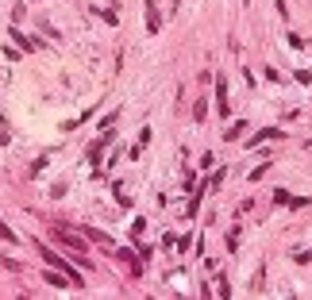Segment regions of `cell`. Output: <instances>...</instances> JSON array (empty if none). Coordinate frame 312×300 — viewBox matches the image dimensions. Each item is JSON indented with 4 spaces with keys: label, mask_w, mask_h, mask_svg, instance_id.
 Listing matches in <instances>:
<instances>
[{
    "label": "cell",
    "mask_w": 312,
    "mask_h": 300,
    "mask_svg": "<svg viewBox=\"0 0 312 300\" xmlns=\"http://www.w3.org/2000/svg\"><path fill=\"white\" fill-rule=\"evenodd\" d=\"M35 250H39V254H43L46 262L54 266V270H62V273H66V277H70V285H85V281H81V270H74V266H70V262H66V258H62L58 250H46L43 243H35Z\"/></svg>",
    "instance_id": "6da1fadb"
},
{
    "label": "cell",
    "mask_w": 312,
    "mask_h": 300,
    "mask_svg": "<svg viewBox=\"0 0 312 300\" xmlns=\"http://www.w3.org/2000/svg\"><path fill=\"white\" fill-rule=\"evenodd\" d=\"M54 235H58V239H62L66 246H70V250H85V239H81V235H74L70 227H62V223H54Z\"/></svg>",
    "instance_id": "7a4b0ae2"
},
{
    "label": "cell",
    "mask_w": 312,
    "mask_h": 300,
    "mask_svg": "<svg viewBox=\"0 0 312 300\" xmlns=\"http://www.w3.org/2000/svg\"><path fill=\"white\" fill-rule=\"evenodd\" d=\"M285 131L282 127H262V131H254L251 139H247V146H258V143H270V139H282Z\"/></svg>",
    "instance_id": "3957f363"
},
{
    "label": "cell",
    "mask_w": 312,
    "mask_h": 300,
    "mask_svg": "<svg viewBox=\"0 0 312 300\" xmlns=\"http://www.w3.org/2000/svg\"><path fill=\"white\" fill-rule=\"evenodd\" d=\"M85 239H89V243H101V246H116L108 231H97V227H85Z\"/></svg>",
    "instance_id": "277c9868"
},
{
    "label": "cell",
    "mask_w": 312,
    "mask_h": 300,
    "mask_svg": "<svg viewBox=\"0 0 312 300\" xmlns=\"http://www.w3.org/2000/svg\"><path fill=\"white\" fill-rule=\"evenodd\" d=\"M158 23H162V19H158V8H154V0H147V31L150 35L158 31Z\"/></svg>",
    "instance_id": "5b68a950"
},
{
    "label": "cell",
    "mask_w": 312,
    "mask_h": 300,
    "mask_svg": "<svg viewBox=\"0 0 312 300\" xmlns=\"http://www.w3.org/2000/svg\"><path fill=\"white\" fill-rule=\"evenodd\" d=\"M216 93H220V100H216V112L227 115V85H223V77L216 81Z\"/></svg>",
    "instance_id": "8992f818"
},
{
    "label": "cell",
    "mask_w": 312,
    "mask_h": 300,
    "mask_svg": "<svg viewBox=\"0 0 312 300\" xmlns=\"http://www.w3.org/2000/svg\"><path fill=\"white\" fill-rule=\"evenodd\" d=\"M8 35H12V39H15V43H19V46H23V50H35V46H39V43H35V39H31V35H23V31H8Z\"/></svg>",
    "instance_id": "52a82bcc"
},
{
    "label": "cell",
    "mask_w": 312,
    "mask_h": 300,
    "mask_svg": "<svg viewBox=\"0 0 312 300\" xmlns=\"http://www.w3.org/2000/svg\"><path fill=\"white\" fill-rule=\"evenodd\" d=\"M43 281H46V285H54V289H62V285H66V281H70V277H66V273H62V270H50V273H46V277H43Z\"/></svg>",
    "instance_id": "ba28073f"
},
{
    "label": "cell",
    "mask_w": 312,
    "mask_h": 300,
    "mask_svg": "<svg viewBox=\"0 0 312 300\" xmlns=\"http://www.w3.org/2000/svg\"><path fill=\"white\" fill-rule=\"evenodd\" d=\"M116 258H119V262H127V266H131V270L139 273V258H135L131 250H123V246H119V250H116Z\"/></svg>",
    "instance_id": "9c48e42d"
},
{
    "label": "cell",
    "mask_w": 312,
    "mask_h": 300,
    "mask_svg": "<svg viewBox=\"0 0 312 300\" xmlns=\"http://www.w3.org/2000/svg\"><path fill=\"white\" fill-rule=\"evenodd\" d=\"M205 115H208V100H197L193 104V119H205Z\"/></svg>",
    "instance_id": "30bf717a"
},
{
    "label": "cell",
    "mask_w": 312,
    "mask_h": 300,
    "mask_svg": "<svg viewBox=\"0 0 312 300\" xmlns=\"http://www.w3.org/2000/svg\"><path fill=\"white\" fill-rule=\"evenodd\" d=\"M243 127H247V123H231V127L223 131V139H239V135H243Z\"/></svg>",
    "instance_id": "8fae6325"
},
{
    "label": "cell",
    "mask_w": 312,
    "mask_h": 300,
    "mask_svg": "<svg viewBox=\"0 0 312 300\" xmlns=\"http://www.w3.org/2000/svg\"><path fill=\"white\" fill-rule=\"evenodd\" d=\"M0 239H4V243H15V231L8 227V223H0Z\"/></svg>",
    "instance_id": "7c38bea8"
},
{
    "label": "cell",
    "mask_w": 312,
    "mask_h": 300,
    "mask_svg": "<svg viewBox=\"0 0 312 300\" xmlns=\"http://www.w3.org/2000/svg\"><path fill=\"white\" fill-rule=\"evenodd\" d=\"M266 170H270V162H262V166H258V170L251 173V181H262V177H266Z\"/></svg>",
    "instance_id": "4fadbf2b"
}]
</instances>
